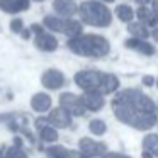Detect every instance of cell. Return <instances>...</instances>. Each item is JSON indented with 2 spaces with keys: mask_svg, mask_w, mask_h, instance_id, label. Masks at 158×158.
<instances>
[{
  "mask_svg": "<svg viewBox=\"0 0 158 158\" xmlns=\"http://www.w3.org/2000/svg\"><path fill=\"white\" fill-rule=\"evenodd\" d=\"M124 46H126L127 49L138 51L144 56H153L155 55V46H151L146 39H139V38H133V36H131L129 39L124 41Z\"/></svg>",
  "mask_w": 158,
  "mask_h": 158,
  "instance_id": "cell-9",
  "label": "cell"
},
{
  "mask_svg": "<svg viewBox=\"0 0 158 158\" xmlns=\"http://www.w3.org/2000/svg\"><path fill=\"white\" fill-rule=\"evenodd\" d=\"M78 14L83 24L92 27H109L112 24V12L102 0H85L78 7Z\"/></svg>",
  "mask_w": 158,
  "mask_h": 158,
  "instance_id": "cell-3",
  "label": "cell"
},
{
  "mask_svg": "<svg viewBox=\"0 0 158 158\" xmlns=\"http://www.w3.org/2000/svg\"><path fill=\"white\" fill-rule=\"evenodd\" d=\"M155 83H156V80H155L151 75H146V77H143V85H146V87H151V85H155Z\"/></svg>",
  "mask_w": 158,
  "mask_h": 158,
  "instance_id": "cell-27",
  "label": "cell"
},
{
  "mask_svg": "<svg viewBox=\"0 0 158 158\" xmlns=\"http://www.w3.org/2000/svg\"><path fill=\"white\" fill-rule=\"evenodd\" d=\"M38 127H39V136H41V139H43V141L53 143V141L58 139V133H56L55 127H51V126H44V124H41V121H38Z\"/></svg>",
  "mask_w": 158,
  "mask_h": 158,
  "instance_id": "cell-19",
  "label": "cell"
},
{
  "mask_svg": "<svg viewBox=\"0 0 158 158\" xmlns=\"http://www.w3.org/2000/svg\"><path fill=\"white\" fill-rule=\"evenodd\" d=\"M22 29H24V24H22L21 19H14V21L10 22V31L12 32H21Z\"/></svg>",
  "mask_w": 158,
  "mask_h": 158,
  "instance_id": "cell-25",
  "label": "cell"
},
{
  "mask_svg": "<svg viewBox=\"0 0 158 158\" xmlns=\"http://www.w3.org/2000/svg\"><path fill=\"white\" fill-rule=\"evenodd\" d=\"M80 99L85 109L89 110H99L104 107V94H100L99 90H85V94Z\"/></svg>",
  "mask_w": 158,
  "mask_h": 158,
  "instance_id": "cell-8",
  "label": "cell"
},
{
  "mask_svg": "<svg viewBox=\"0 0 158 158\" xmlns=\"http://www.w3.org/2000/svg\"><path fill=\"white\" fill-rule=\"evenodd\" d=\"M90 131H92L94 134H104L106 133V124H104V121L94 119L92 123H90Z\"/></svg>",
  "mask_w": 158,
  "mask_h": 158,
  "instance_id": "cell-23",
  "label": "cell"
},
{
  "mask_svg": "<svg viewBox=\"0 0 158 158\" xmlns=\"http://www.w3.org/2000/svg\"><path fill=\"white\" fill-rule=\"evenodd\" d=\"M80 148L89 156H97V155H102V151H104V144L95 143L94 139H89V138L80 139Z\"/></svg>",
  "mask_w": 158,
  "mask_h": 158,
  "instance_id": "cell-15",
  "label": "cell"
},
{
  "mask_svg": "<svg viewBox=\"0 0 158 158\" xmlns=\"http://www.w3.org/2000/svg\"><path fill=\"white\" fill-rule=\"evenodd\" d=\"M60 106L65 110H68L72 116H83V112H85V106H83L82 99L70 92H65L60 95Z\"/></svg>",
  "mask_w": 158,
  "mask_h": 158,
  "instance_id": "cell-6",
  "label": "cell"
},
{
  "mask_svg": "<svg viewBox=\"0 0 158 158\" xmlns=\"http://www.w3.org/2000/svg\"><path fill=\"white\" fill-rule=\"evenodd\" d=\"M48 158H72V153L66 151L63 146H51L46 151Z\"/></svg>",
  "mask_w": 158,
  "mask_h": 158,
  "instance_id": "cell-21",
  "label": "cell"
},
{
  "mask_svg": "<svg viewBox=\"0 0 158 158\" xmlns=\"http://www.w3.org/2000/svg\"><path fill=\"white\" fill-rule=\"evenodd\" d=\"M119 89V78L112 73H106L104 75V82H102V87H100V92L102 94H112Z\"/></svg>",
  "mask_w": 158,
  "mask_h": 158,
  "instance_id": "cell-17",
  "label": "cell"
},
{
  "mask_svg": "<svg viewBox=\"0 0 158 158\" xmlns=\"http://www.w3.org/2000/svg\"><path fill=\"white\" fill-rule=\"evenodd\" d=\"M151 36H153V39L158 43V26H155V27H153V31H151Z\"/></svg>",
  "mask_w": 158,
  "mask_h": 158,
  "instance_id": "cell-29",
  "label": "cell"
},
{
  "mask_svg": "<svg viewBox=\"0 0 158 158\" xmlns=\"http://www.w3.org/2000/svg\"><path fill=\"white\" fill-rule=\"evenodd\" d=\"M116 15H117V19H119L121 22L129 24V22L133 21V17H134V12H133V9H131L129 5L121 4V5H117V7H116Z\"/></svg>",
  "mask_w": 158,
  "mask_h": 158,
  "instance_id": "cell-20",
  "label": "cell"
},
{
  "mask_svg": "<svg viewBox=\"0 0 158 158\" xmlns=\"http://www.w3.org/2000/svg\"><path fill=\"white\" fill-rule=\"evenodd\" d=\"M144 146H146V150H150V151H153V153L158 155V136H155V134L148 136L146 139H144Z\"/></svg>",
  "mask_w": 158,
  "mask_h": 158,
  "instance_id": "cell-22",
  "label": "cell"
},
{
  "mask_svg": "<svg viewBox=\"0 0 158 158\" xmlns=\"http://www.w3.org/2000/svg\"><path fill=\"white\" fill-rule=\"evenodd\" d=\"M43 24L49 31L61 32V34H66L68 38H75V36L82 34V22L68 17H61V15H46Z\"/></svg>",
  "mask_w": 158,
  "mask_h": 158,
  "instance_id": "cell-4",
  "label": "cell"
},
{
  "mask_svg": "<svg viewBox=\"0 0 158 158\" xmlns=\"http://www.w3.org/2000/svg\"><path fill=\"white\" fill-rule=\"evenodd\" d=\"M106 158H124V156H121V155H114V153H110V155H107Z\"/></svg>",
  "mask_w": 158,
  "mask_h": 158,
  "instance_id": "cell-31",
  "label": "cell"
},
{
  "mask_svg": "<svg viewBox=\"0 0 158 158\" xmlns=\"http://www.w3.org/2000/svg\"><path fill=\"white\" fill-rule=\"evenodd\" d=\"M5 158H27V155H26L19 146H12V148H9V150H7Z\"/></svg>",
  "mask_w": 158,
  "mask_h": 158,
  "instance_id": "cell-24",
  "label": "cell"
},
{
  "mask_svg": "<svg viewBox=\"0 0 158 158\" xmlns=\"http://www.w3.org/2000/svg\"><path fill=\"white\" fill-rule=\"evenodd\" d=\"M66 46L72 53L87 58H104L110 53L109 41L99 34H78L70 38Z\"/></svg>",
  "mask_w": 158,
  "mask_h": 158,
  "instance_id": "cell-2",
  "label": "cell"
},
{
  "mask_svg": "<svg viewBox=\"0 0 158 158\" xmlns=\"http://www.w3.org/2000/svg\"><path fill=\"white\" fill-rule=\"evenodd\" d=\"M0 9L7 14H19L29 9V0H0Z\"/></svg>",
  "mask_w": 158,
  "mask_h": 158,
  "instance_id": "cell-13",
  "label": "cell"
},
{
  "mask_svg": "<svg viewBox=\"0 0 158 158\" xmlns=\"http://www.w3.org/2000/svg\"><path fill=\"white\" fill-rule=\"evenodd\" d=\"M21 36H22L24 39H29V38H31V29H22V31H21Z\"/></svg>",
  "mask_w": 158,
  "mask_h": 158,
  "instance_id": "cell-28",
  "label": "cell"
},
{
  "mask_svg": "<svg viewBox=\"0 0 158 158\" xmlns=\"http://www.w3.org/2000/svg\"><path fill=\"white\" fill-rule=\"evenodd\" d=\"M31 107L36 112H46L51 107V97L48 94H36L31 99Z\"/></svg>",
  "mask_w": 158,
  "mask_h": 158,
  "instance_id": "cell-14",
  "label": "cell"
},
{
  "mask_svg": "<svg viewBox=\"0 0 158 158\" xmlns=\"http://www.w3.org/2000/svg\"><path fill=\"white\" fill-rule=\"evenodd\" d=\"M34 44L38 49L41 51H46V53H51L58 48V39L55 38L53 34L46 31H41L39 34H36V39H34Z\"/></svg>",
  "mask_w": 158,
  "mask_h": 158,
  "instance_id": "cell-10",
  "label": "cell"
},
{
  "mask_svg": "<svg viewBox=\"0 0 158 158\" xmlns=\"http://www.w3.org/2000/svg\"><path fill=\"white\" fill-rule=\"evenodd\" d=\"M36 2H43V0H36Z\"/></svg>",
  "mask_w": 158,
  "mask_h": 158,
  "instance_id": "cell-34",
  "label": "cell"
},
{
  "mask_svg": "<svg viewBox=\"0 0 158 158\" xmlns=\"http://www.w3.org/2000/svg\"><path fill=\"white\" fill-rule=\"evenodd\" d=\"M136 4H139V5H146V4H150L151 0H134Z\"/></svg>",
  "mask_w": 158,
  "mask_h": 158,
  "instance_id": "cell-30",
  "label": "cell"
},
{
  "mask_svg": "<svg viewBox=\"0 0 158 158\" xmlns=\"http://www.w3.org/2000/svg\"><path fill=\"white\" fill-rule=\"evenodd\" d=\"M127 32H129L133 38H139V39H146L148 36H151L150 29H148L146 24H143V22H133L131 21L129 24H127Z\"/></svg>",
  "mask_w": 158,
  "mask_h": 158,
  "instance_id": "cell-16",
  "label": "cell"
},
{
  "mask_svg": "<svg viewBox=\"0 0 158 158\" xmlns=\"http://www.w3.org/2000/svg\"><path fill=\"white\" fill-rule=\"evenodd\" d=\"M136 15H138V19H139L143 24H146V26H156L158 22L155 21V17H153V12H151V9H148L146 5H139V9L136 10Z\"/></svg>",
  "mask_w": 158,
  "mask_h": 158,
  "instance_id": "cell-18",
  "label": "cell"
},
{
  "mask_svg": "<svg viewBox=\"0 0 158 158\" xmlns=\"http://www.w3.org/2000/svg\"><path fill=\"white\" fill-rule=\"evenodd\" d=\"M102 2H109V4H110V2H114V0H102Z\"/></svg>",
  "mask_w": 158,
  "mask_h": 158,
  "instance_id": "cell-32",
  "label": "cell"
},
{
  "mask_svg": "<svg viewBox=\"0 0 158 158\" xmlns=\"http://www.w3.org/2000/svg\"><path fill=\"white\" fill-rule=\"evenodd\" d=\"M0 158H5V156H4V155H2V151H0Z\"/></svg>",
  "mask_w": 158,
  "mask_h": 158,
  "instance_id": "cell-33",
  "label": "cell"
},
{
  "mask_svg": "<svg viewBox=\"0 0 158 158\" xmlns=\"http://www.w3.org/2000/svg\"><path fill=\"white\" fill-rule=\"evenodd\" d=\"M72 114L68 110H65L63 107H58V109H53L48 116V123L55 127H68L70 123H72Z\"/></svg>",
  "mask_w": 158,
  "mask_h": 158,
  "instance_id": "cell-11",
  "label": "cell"
},
{
  "mask_svg": "<svg viewBox=\"0 0 158 158\" xmlns=\"http://www.w3.org/2000/svg\"><path fill=\"white\" fill-rule=\"evenodd\" d=\"M112 109L117 119L136 129H150L156 123L155 102L136 89H127L117 94L112 100Z\"/></svg>",
  "mask_w": 158,
  "mask_h": 158,
  "instance_id": "cell-1",
  "label": "cell"
},
{
  "mask_svg": "<svg viewBox=\"0 0 158 158\" xmlns=\"http://www.w3.org/2000/svg\"><path fill=\"white\" fill-rule=\"evenodd\" d=\"M41 83L49 90H58L65 85V75L60 70H55V68L46 70L41 77Z\"/></svg>",
  "mask_w": 158,
  "mask_h": 158,
  "instance_id": "cell-7",
  "label": "cell"
},
{
  "mask_svg": "<svg viewBox=\"0 0 158 158\" xmlns=\"http://www.w3.org/2000/svg\"><path fill=\"white\" fill-rule=\"evenodd\" d=\"M151 12H153L155 21L158 22V0H151Z\"/></svg>",
  "mask_w": 158,
  "mask_h": 158,
  "instance_id": "cell-26",
  "label": "cell"
},
{
  "mask_svg": "<svg viewBox=\"0 0 158 158\" xmlns=\"http://www.w3.org/2000/svg\"><path fill=\"white\" fill-rule=\"evenodd\" d=\"M104 75L106 73L97 72V70H82V72H78L75 75V83L82 90H99L100 92V87H102V82H104Z\"/></svg>",
  "mask_w": 158,
  "mask_h": 158,
  "instance_id": "cell-5",
  "label": "cell"
},
{
  "mask_svg": "<svg viewBox=\"0 0 158 158\" xmlns=\"http://www.w3.org/2000/svg\"><path fill=\"white\" fill-rule=\"evenodd\" d=\"M53 9L61 17H72V15H75L78 12L75 0H55L53 2Z\"/></svg>",
  "mask_w": 158,
  "mask_h": 158,
  "instance_id": "cell-12",
  "label": "cell"
}]
</instances>
